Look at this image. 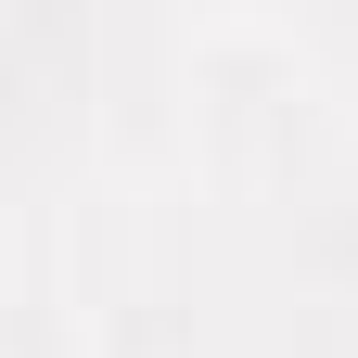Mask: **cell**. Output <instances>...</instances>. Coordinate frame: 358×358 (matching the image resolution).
<instances>
[]
</instances>
